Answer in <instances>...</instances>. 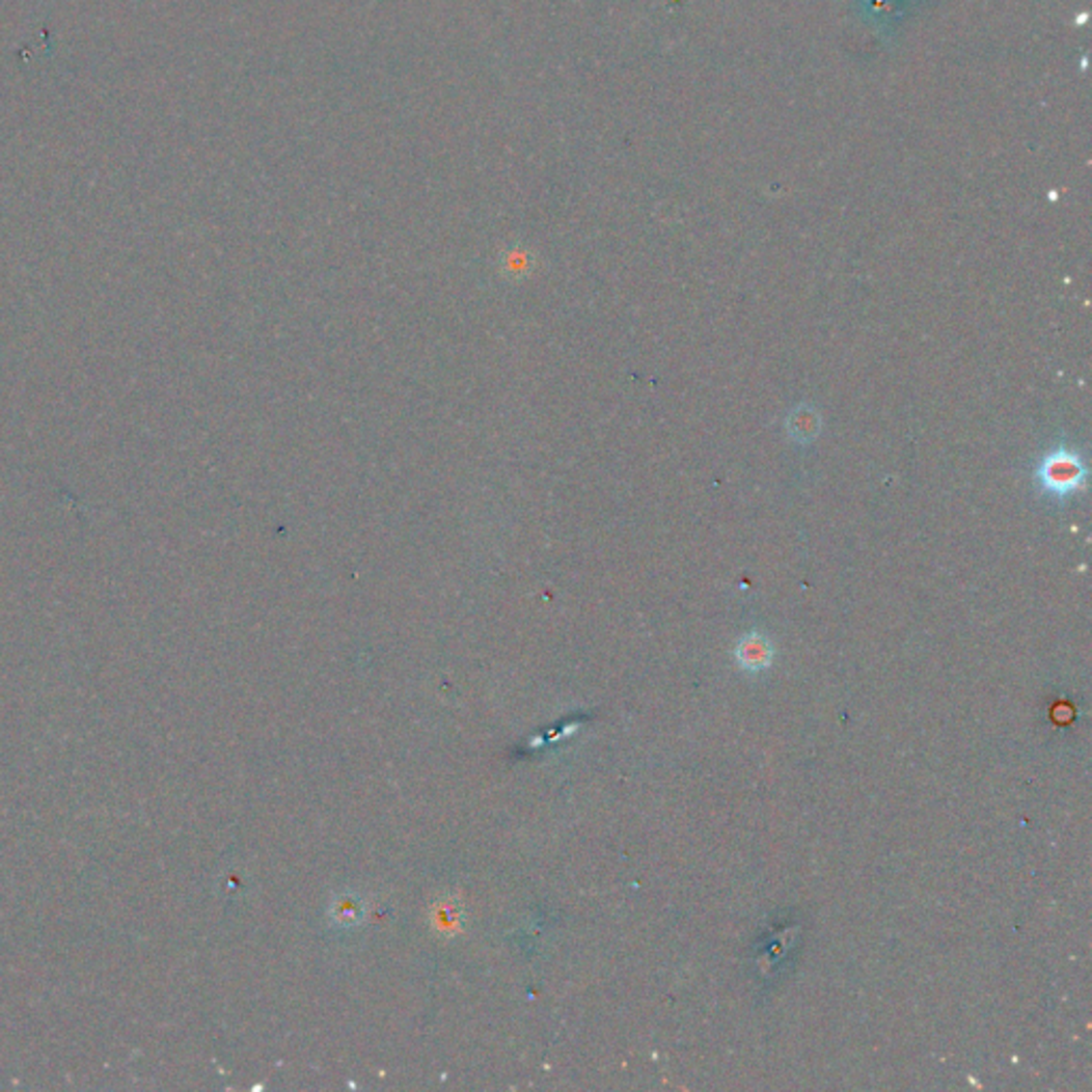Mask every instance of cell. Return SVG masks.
<instances>
[{
  "label": "cell",
  "instance_id": "1",
  "mask_svg": "<svg viewBox=\"0 0 1092 1092\" xmlns=\"http://www.w3.org/2000/svg\"><path fill=\"white\" fill-rule=\"evenodd\" d=\"M1088 478V468L1081 454L1058 444L1048 450L1035 465V484L1039 493L1051 502H1065L1071 495L1084 489Z\"/></svg>",
  "mask_w": 1092,
  "mask_h": 1092
},
{
  "label": "cell",
  "instance_id": "3",
  "mask_svg": "<svg viewBox=\"0 0 1092 1092\" xmlns=\"http://www.w3.org/2000/svg\"><path fill=\"white\" fill-rule=\"evenodd\" d=\"M819 429H822V417H819L813 406H806V403H801L787 417V433L798 444L813 442Z\"/></svg>",
  "mask_w": 1092,
  "mask_h": 1092
},
{
  "label": "cell",
  "instance_id": "2",
  "mask_svg": "<svg viewBox=\"0 0 1092 1092\" xmlns=\"http://www.w3.org/2000/svg\"><path fill=\"white\" fill-rule=\"evenodd\" d=\"M734 655H736V662L741 664L745 670L757 672V670H764V669H768V666H771L775 649H773V642L768 641L766 636L751 632V634H745L743 639L738 641Z\"/></svg>",
  "mask_w": 1092,
  "mask_h": 1092
}]
</instances>
